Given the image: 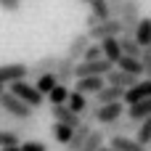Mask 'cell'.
<instances>
[{
	"mask_svg": "<svg viewBox=\"0 0 151 151\" xmlns=\"http://www.w3.org/2000/svg\"><path fill=\"white\" fill-rule=\"evenodd\" d=\"M117 69H122V72H127V74H135V77L143 74V64H141V58H130V56H122V58L117 61Z\"/></svg>",
	"mask_w": 151,
	"mask_h": 151,
	"instance_id": "7402d4cb",
	"label": "cell"
},
{
	"mask_svg": "<svg viewBox=\"0 0 151 151\" xmlns=\"http://www.w3.org/2000/svg\"><path fill=\"white\" fill-rule=\"evenodd\" d=\"M119 24H122V35H130V37H135V29H138V24H141V0H125V5H122V11H119Z\"/></svg>",
	"mask_w": 151,
	"mask_h": 151,
	"instance_id": "6da1fadb",
	"label": "cell"
},
{
	"mask_svg": "<svg viewBox=\"0 0 151 151\" xmlns=\"http://www.w3.org/2000/svg\"><path fill=\"white\" fill-rule=\"evenodd\" d=\"M58 58H61V56H53V53H48V56L37 58L35 64H29V74H27V77H32V80L37 82L42 74H53V72H56V66H58Z\"/></svg>",
	"mask_w": 151,
	"mask_h": 151,
	"instance_id": "52a82bcc",
	"label": "cell"
},
{
	"mask_svg": "<svg viewBox=\"0 0 151 151\" xmlns=\"http://www.w3.org/2000/svg\"><path fill=\"white\" fill-rule=\"evenodd\" d=\"M3 93H5V85H0V96H3Z\"/></svg>",
	"mask_w": 151,
	"mask_h": 151,
	"instance_id": "b9f144b4",
	"label": "cell"
},
{
	"mask_svg": "<svg viewBox=\"0 0 151 151\" xmlns=\"http://www.w3.org/2000/svg\"><path fill=\"white\" fill-rule=\"evenodd\" d=\"M101 151H117V149H111V146H104V149H101Z\"/></svg>",
	"mask_w": 151,
	"mask_h": 151,
	"instance_id": "60d3db41",
	"label": "cell"
},
{
	"mask_svg": "<svg viewBox=\"0 0 151 151\" xmlns=\"http://www.w3.org/2000/svg\"><path fill=\"white\" fill-rule=\"evenodd\" d=\"M98 109H101V106H98L96 101H88V109L82 111V122H85V125H93L96 117H98Z\"/></svg>",
	"mask_w": 151,
	"mask_h": 151,
	"instance_id": "d6a6232c",
	"label": "cell"
},
{
	"mask_svg": "<svg viewBox=\"0 0 151 151\" xmlns=\"http://www.w3.org/2000/svg\"><path fill=\"white\" fill-rule=\"evenodd\" d=\"M106 3H109V11H111V19H117L122 5H125V0H106Z\"/></svg>",
	"mask_w": 151,
	"mask_h": 151,
	"instance_id": "74e56055",
	"label": "cell"
},
{
	"mask_svg": "<svg viewBox=\"0 0 151 151\" xmlns=\"http://www.w3.org/2000/svg\"><path fill=\"white\" fill-rule=\"evenodd\" d=\"M104 80H106V85H117V88H122V90H130L133 85H138V82H141V77L127 74V72H122V69H111Z\"/></svg>",
	"mask_w": 151,
	"mask_h": 151,
	"instance_id": "4fadbf2b",
	"label": "cell"
},
{
	"mask_svg": "<svg viewBox=\"0 0 151 151\" xmlns=\"http://www.w3.org/2000/svg\"><path fill=\"white\" fill-rule=\"evenodd\" d=\"M69 96H72V90H69L66 85H56V88L48 93V104H50V106H66Z\"/></svg>",
	"mask_w": 151,
	"mask_h": 151,
	"instance_id": "603a6c76",
	"label": "cell"
},
{
	"mask_svg": "<svg viewBox=\"0 0 151 151\" xmlns=\"http://www.w3.org/2000/svg\"><path fill=\"white\" fill-rule=\"evenodd\" d=\"M146 98H151V80H141L138 85H133L130 90H125L122 104H125V106H133V104H141V101H146Z\"/></svg>",
	"mask_w": 151,
	"mask_h": 151,
	"instance_id": "9c48e42d",
	"label": "cell"
},
{
	"mask_svg": "<svg viewBox=\"0 0 151 151\" xmlns=\"http://www.w3.org/2000/svg\"><path fill=\"white\" fill-rule=\"evenodd\" d=\"M0 151H21V146H8V149H0Z\"/></svg>",
	"mask_w": 151,
	"mask_h": 151,
	"instance_id": "ab89813d",
	"label": "cell"
},
{
	"mask_svg": "<svg viewBox=\"0 0 151 151\" xmlns=\"http://www.w3.org/2000/svg\"><path fill=\"white\" fill-rule=\"evenodd\" d=\"M141 64H143V74H146V80H151V48H143V53H141Z\"/></svg>",
	"mask_w": 151,
	"mask_h": 151,
	"instance_id": "836d02e7",
	"label": "cell"
},
{
	"mask_svg": "<svg viewBox=\"0 0 151 151\" xmlns=\"http://www.w3.org/2000/svg\"><path fill=\"white\" fill-rule=\"evenodd\" d=\"M111 149L117 151H149L146 146H141L135 138H130V135H119V138H111V143H109Z\"/></svg>",
	"mask_w": 151,
	"mask_h": 151,
	"instance_id": "ffe728a7",
	"label": "cell"
},
{
	"mask_svg": "<svg viewBox=\"0 0 151 151\" xmlns=\"http://www.w3.org/2000/svg\"><path fill=\"white\" fill-rule=\"evenodd\" d=\"M50 114H53V119L61 122V125H69V127H80V125H82V117L74 114L69 106H50Z\"/></svg>",
	"mask_w": 151,
	"mask_h": 151,
	"instance_id": "5bb4252c",
	"label": "cell"
},
{
	"mask_svg": "<svg viewBox=\"0 0 151 151\" xmlns=\"http://www.w3.org/2000/svg\"><path fill=\"white\" fill-rule=\"evenodd\" d=\"M93 40L88 37V32H82V35H74L72 40H69V45H66V53L64 56H69L72 61H82V56H85V50H88V45H90Z\"/></svg>",
	"mask_w": 151,
	"mask_h": 151,
	"instance_id": "30bf717a",
	"label": "cell"
},
{
	"mask_svg": "<svg viewBox=\"0 0 151 151\" xmlns=\"http://www.w3.org/2000/svg\"><path fill=\"white\" fill-rule=\"evenodd\" d=\"M21 151H48V146L42 141H24L21 143Z\"/></svg>",
	"mask_w": 151,
	"mask_h": 151,
	"instance_id": "e575fe53",
	"label": "cell"
},
{
	"mask_svg": "<svg viewBox=\"0 0 151 151\" xmlns=\"http://www.w3.org/2000/svg\"><path fill=\"white\" fill-rule=\"evenodd\" d=\"M104 146H106V133L104 130H90V135H88L82 151H101Z\"/></svg>",
	"mask_w": 151,
	"mask_h": 151,
	"instance_id": "d4e9b609",
	"label": "cell"
},
{
	"mask_svg": "<svg viewBox=\"0 0 151 151\" xmlns=\"http://www.w3.org/2000/svg\"><path fill=\"white\" fill-rule=\"evenodd\" d=\"M66 106H69L74 114H80V117H82V111L88 109V96H82V93H74V90H72V96H69Z\"/></svg>",
	"mask_w": 151,
	"mask_h": 151,
	"instance_id": "4316f807",
	"label": "cell"
},
{
	"mask_svg": "<svg viewBox=\"0 0 151 151\" xmlns=\"http://www.w3.org/2000/svg\"><path fill=\"white\" fill-rule=\"evenodd\" d=\"M74 69H77V61H72L69 56H61V58H58V66H56V72H53L56 80H58V85H66V88L74 85V80H77V77H74Z\"/></svg>",
	"mask_w": 151,
	"mask_h": 151,
	"instance_id": "ba28073f",
	"label": "cell"
},
{
	"mask_svg": "<svg viewBox=\"0 0 151 151\" xmlns=\"http://www.w3.org/2000/svg\"><path fill=\"white\" fill-rule=\"evenodd\" d=\"M111 69H114V64L106 61V58H101V61H82V64H77L74 77L77 80L80 77H106Z\"/></svg>",
	"mask_w": 151,
	"mask_h": 151,
	"instance_id": "5b68a950",
	"label": "cell"
},
{
	"mask_svg": "<svg viewBox=\"0 0 151 151\" xmlns=\"http://www.w3.org/2000/svg\"><path fill=\"white\" fill-rule=\"evenodd\" d=\"M90 13H93L98 21H109V19H111V11H109V3H106V0H93V3H90Z\"/></svg>",
	"mask_w": 151,
	"mask_h": 151,
	"instance_id": "83f0119b",
	"label": "cell"
},
{
	"mask_svg": "<svg viewBox=\"0 0 151 151\" xmlns=\"http://www.w3.org/2000/svg\"><path fill=\"white\" fill-rule=\"evenodd\" d=\"M13 125H16V119L0 109V127H3V130H13Z\"/></svg>",
	"mask_w": 151,
	"mask_h": 151,
	"instance_id": "d590c367",
	"label": "cell"
},
{
	"mask_svg": "<svg viewBox=\"0 0 151 151\" xmlns=\"http://www.w3.org/2000/svg\"><path fill=\"white\" fill-rule=\"evenodd\" d=\"M90 130H93V125H80V127H74V135H72V141H69V146L66 151H82L85 146V141H88V135H90Z\"/></svg>",
	"mask_w": 151,
	"mask_h": 151,
	"instance_id": "d6986e66",
	"label": "cell"
},
{
	"mask_svg": "<svg viewBox=\"0 0 151 151\" xmlns=\"http://www.w3.org/2000/svg\"><path fill=\"white\" fill-rule=\"evenodd\" d=\"M119 35H122L119 19H109V21H101V24H96L93 29H88V37H90L93 42H104V40H109V37H119Z\"/></svg>",
	"mask_w": 151,
	"mask_h": 151,
	"instance_id": "277c9868",
	"label": "cell"
},
{
	"mask_svg": "<svg viewBox=\"0 0 151 151\" xmlns=\"http://www.w3.org/2000/svg\"><path fill=\"white\" fill-rule=\"evenodd\" d=\"M149 149H151V143H149Z\"/></svg>",
	"mask_w": 151,
	"mask_h": 151,
	"instance_id": "ee69618b",
	"label": "cell"
},
{
	"mask_svg": "<svg viewBox=\"0 0 151 151\" xmlns=\"http://www.w3.org/2000/svg\"><path fill=\"white\" fill-rule=\"evenodd\" d=\"M149 117H151V98L141 101V104L127 106V119H133L135 125H141V122H143V119H149Z\"/></svg>",
	"mask_w": 151,
	"mask_h": 151,
	"instance_id": "e0dca14e",
	"label": "cell"
},
{
	"mask_svg": "<svg viewBox=\"0 0 151 151\" xmlns=\"http://www.w3.org/2000/svg\"><path fill=\"white\" fill-rule=\"evenodd\" d=\"M130 130H138V125H135L133 119H117V122H111V125H106V127H104L106 138H119V135H130Z\"/></svg>",
	"mask_w": 151,
	"mask_h": 151,
	"instance_id": "2e32d148",
	"label": "cell"
},
{
	"mask_svg": "<svg viewBox=\"0 0 151 151\" xmlns=\"http://www.w3.org/2000/svg\"><path fill=\"white\" fill-rule=\"evenodd\" d=\"M56 85H58L56 74H42V77H40V80L35 82V88H37V90H40V93H42L45 98H48V93H50V90H53Z\"/></svg>",
	"mask_w": 151,
	"mask_h": 151,
	"instance_id": "f546056e",
	"label": "cell"
},
{
	"mask_svg": "<svg viewBox=\"0 0 151 151\" xmlns=\"http://www.w3.org/2000/svg\"><path fill=\"white\" fill-rule=\"evenodd\" d=\"M0 8L8 11V13H16L21 8V0H0Z\"/></svg>",
	"mask_w": 151,
	"mask_h": 151,
	"instance_id": "8d00e7d4",
	"label": "cell"
},
{
	"mask_svg": "<svg viewBox=\"0 0 151 151\" xmlns=\"http://www.w3.org/2000/svg\"><path fill=\"white\" fill-rule=\"evenodd\" d=\"M82 3H85V5H90V3H93V0H82Z\"/></svg>",
	"mask_w": 151,
	"mask_h": 151,
	"instance_id": "7bdbcfd3",
	"label": "cell"
},
{
	"mask_svg": "<svg viewBox=\"0 0 151 151\" xmlns=\"http://www.w3.org/2000/svg\"><path fill=\"white\" fill-rule=\"evenodd\" d=\"M29 64H0V85H13L19 80H27Z\"/></svg>",
	"mask_w": 151,
	"mask_h": 151,
	"instance_id": "8992f818",
	"label": "cell"
},
{
	"mask_svg": "<svg viewBox=\"0 0 151 151\" xmlns=\"http://www.w3.org/2000/svg\"><path fill=\"white\" fill-rule=\"evenodd\" d=\"M122 98H125V90H122V88H117V85H106L101 93H96V96H93V101H96L98 106L117 104V101H122Z\"/></svg>",
	"mask_w": 151,
	"mask_h": 151,
	"instance_id": "9a60e30c",
	"label": "cell"
},
{
	"mask_svg": "<svg viewBox=\"0 0 151 151\" xmlns=\"http://www.w3.org/2000/svg\"><path fill=\"white\" fill-rule=\"evenodd\" d=\"M8 146H21V135L13 130H0V149H8Z\"/></svg>",
	"mask_w": 151,
	"mask_h": 151,
	"instance_id": "4dcf8cb0",
	"label": "cell"
},
{
	"mask_svg": "<svg viewBox=\"0 0 151 151\" xmlns=\"http://www.w3.org/2000/svg\"><path fill=\"white\" fill-rule=\"evenodd\" d=\"M72 135H74V127H69V125H61V122H56V125H53V138H56V143H61V146H69Z\"/></svg>",
	"mask_w": 151,
	"mask_h": 151,
	"instance_id": "484cf974",
	"label": "cell"
},
{
	"mask_svg": "<svg viewBox=\"0 0 151 151\" xmlns=\"http://www.w3.org/2000/svg\"><path fill=\"white\" fill-rule=\"evenodd\" d=\"M104 88H106L104 77H80V80H74V93H82V96H96Z\"/></svg>",
	"mask_w": 151,
	"mask_h": 151,
	"instance_id": "8fae6325",
	"label": "cell"
},
{
	"mask_svg": "<svg viewBox=\"0 0 151 151\" xmlns=\"http://www.w3.org/2000/svg\"><path fill=\"white\" fill-rule=\"evenodd\" d=\"M101 50H104V58H106V61H111V64L117 66V61L122 58L119 37H109V40H104V42H101Z\"/></svg>",
	"mask_w": 151,
	"mask_h": 151,
	"instance_id": "ac0fdd59",
	"label": "cell"
},
{
	"mask_svg": "<svg viewBox=\"0 0 151 151\" xmlns=\"http://www.w3.org/2000/svg\"><path fill=\"white\" fill-rule=\"evenodd\" d=\"M119 48H122V56H130V58H141V53H143V48L130 35H119Z\"/></svg>",
	"mask_w": 151,
	"mask_h": 151,
	"instance_id": "44dd1931",
	"label": "cell"
},
{
	"mask_svg": "<svg viewBox=\"0 0 151 151\" xmlns=\"http://www.w3.org/2000/svg\"><path fill=\"white\" fill-rule=\"evenodd\" d=\"M135 42L141 48H151V19H141V24L135 29Z\"/></svg>",
	"mask_w": 151,
	"mask_h": 151,
	"instance_id": "cb8c5ba5",
	"label": "cell"
},
{
	"mask_svg": "<svg viewBox=\"0 0 151 151\" xmlns=\"http://www.w3.org/2000/svg\"><path fill=\"white\" fill-rule=\"evenodd\" d=\"M125 109H127V106H125L122 101H117V104H106V106H101V109H98V117H96V122H101V125L106 127V125H111V122L122 119Z\"/></svg>",
	"mask_w": 151,
	"mask_h": 151,
	"instance_id": "7c38bea8",
	"label": "cell"
},
{
	"mask_svg": "<svg viewBox=\"0 0 151 151\" xmlns=\"http://www.w3.org/2000/svg\"><path fill=\"white\" fill-rule=\"evenodd\" d=\"M0 109L5 111V114H11L13 119H35V109H29L24 101H19L13 93H3L0 96Z\"/></svg>",
	"mask_w": 151,
	"mask_h": 151,
	"instance_id": "3957f363",
	"label": "cell"
},
{
	"mask_svg": "<svg viewBox=\"0 0 151 151\" xmlns=\"http://www.w3.org/2000/svg\"><path fill=\"white\" fill-rule=\"evenodd\" d=\"M8 93H13L19 101H24L29 109H37V106H42V101H45V96L32 85V82H27V80H19V82H13V85H8Z\"/></svg>",
	"mask_w": 151,
	"mask_h": 151,
	"instance_id": "7a4b0ae2",
	"label": "cell"
},
{
	"mask_svg": "<svg viewBox=\"0 0 151 151\" xmlns=\"http://www.w3.org/2000/svg\"><path fill=\"white\" fill-rule=\"evenodd\" d=\"M135 141H138L141 146L149 149V143H151V117H149V119H143V122L138 125V130H135Z\"/></svg>",
	"mask_w": 151,
	"mask_h": 151,
	"instance_id": "f1b7e54d",
	"label": "cell"
},
{
	"mask_svg": "<svg viewBox=\"0 0 151 151\" xmlns=\"http://www.w3.org/2000/svg\"><path fill=\"white\" fill-rule=\"evenodd\" d=\"M101 58H104L101 42H90V45H88V50H85V56H82V61H101Z\"/></svg>",
	"mask_w": 151,
	"mask_h": 151,
	"instance_id": "1f68e13d",
	"label": "cell"
},
{
	"mask_svg": "<svg viewBox=\"0 0 151 151\" xmlns=\"http://www.w3.org/2000/svg\"><path fill=\"white\" fill-rule=\"evenodd\" d=\"M96 24H101V21H98V19H96L93 13H88V19H85V27H88V29H93Z\"/></svg>",
	"mask_w": 151,
	"mask_h": 151,
	"instance_id": "f35d334b",
	"label": "cell"
}]
</instances>
